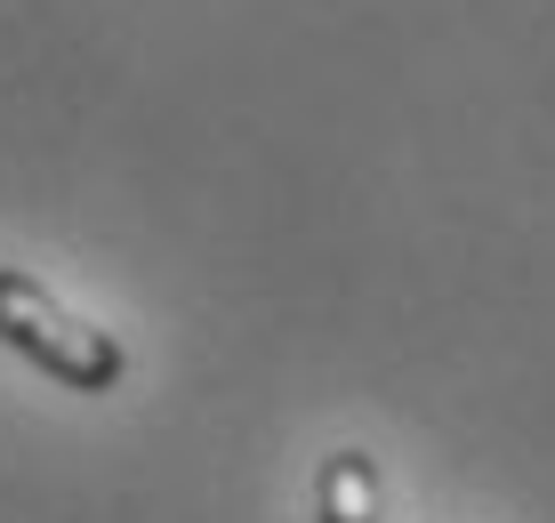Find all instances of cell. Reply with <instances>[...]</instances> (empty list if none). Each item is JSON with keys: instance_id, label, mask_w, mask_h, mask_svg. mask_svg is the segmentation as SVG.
Segmentation results:
<instances>
[{"instance_id": "obj_1", "label": "cell", "mask_w": 555, "mask_h": 523, "mask_svg": "<svg viewBox=\"0 0 555 523\" xmlns=\"http://www.w3.org/2000/svg\"><path fill=\"white\" fill-rule=\"evenodd\" d=\"M0 346L25 355L33 371H49L56 386H73V395H113L129 379V346L98 322H81L25 266H0Z\"/></svg>"}, {"instance_id": "obj_2", "label": "cell", "mask_w": 555, "mask_h": 523, "mask_svg": "<svg viewBox=\"0 0 555 523\" xmlns=\"http://www.w3.org/2000/svg\"><path fill=\"white\" fill-rule=\"evenodd\" d=\"M314 523H378V468L362 451H331V459H322Z\"/></svg>"}]
</instances>
